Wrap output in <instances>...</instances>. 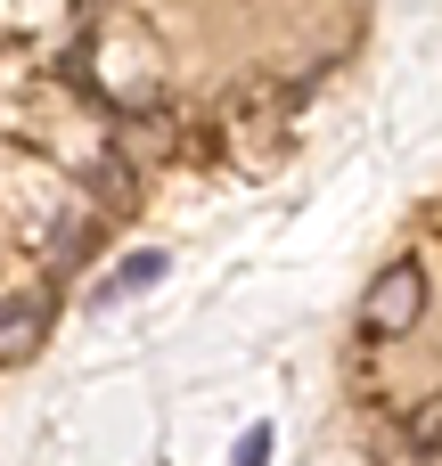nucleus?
Wrapping results in <instances>:
<instances>
[{"mask_svg":"<svg viewBox=\"0 0 442 466\" xmlns=\"http://www.w3.org/2000/svg\"><path fill=\"white\" fill-rule=\"evenodd\" d=\"M427 319V270L418 262H385L377 279H369V295H361V336H410Z\"/></svg>","mask_w":442,"mask_h":466,"instance_id":"nucleus-1","label":"nucleus"},{"mask_svg":"<svg viewBox=\"0 0 442 466\" xmlns=\"http://www.w3.org/2000/svg\"><path fill=\"white\" fill-rule=\"evenodd\" d=\"M271 459V434H262V426H254V434H246V442H238V466H262Z\"/></svg>","mask_w":442,"mask_h":466,"instance_id":"nucleus-5","label":"nucleus"},{"mask_svg":"<svg viewBox=\"0 0 442 466\" xmlns=\"http://www.w3.org/2000/svg\"><path fill=\"white\" fill-rule=\"evenodd\" d=\"M82 8H98V0H82Z\"/></svg>","mask_w":442,"mask_h":466,"instance_id":"nucleus-6","label":"nucleus"},{"mask_svg":"<svg viewBox=\"0 0 442 466\" xmlns=\"http://www.w3.org/2000/svg\"><path fill=\"white\" fill-rule=\"evenodd\" d=\"M90 238H98L90 221H74V229H57V270H74V254H90Z\"/></svg>","mask_w":442,"mask_h":466,"instance_id":"nucleus-4","label":"nucleus"},{"mask_svg":"<svg viewBox=\"0 0 442 466\" xmlns=\"http://www.w3.org/2000/svg\"><path fill=\"white\" fill-rule=\"evenodd\" d=\"M41 344V303H0V360H25Z\"/></svg>","mask_w":442,"mask_h":466,"instance_id":"nucleus-2","label":"nucleus"},{"mask_svg":"<svg viewBox=\"0 0 442 466\" xmlns=\"http://www.w3.org/2000/svg\"><path fill=\"white\" fill-rule=\"evenodd\" d=\"M156 279H164V254H131V262L98 287V303H123V295H139V287H156Z\"/></svg>","mask_w":442,"mask_h":466,"instance_id":"nucleus-3","label":"nucleus"}]
</instances>
